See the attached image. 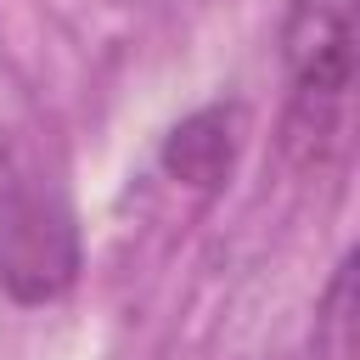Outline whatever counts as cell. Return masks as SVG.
<instances>
[{
    "mask_svg": "<svg viewBox=\"0 0 360 360\" xmlns=\"http://www.w3.org/2000/svg\"><path fill=\"white\" fill-rule=\"evenodd\" d=\"M281 45L298 84V107H338L354 84V0H292Z\"/></svg>",
    "mask_w": 360,
    "mask_h": 360,
    "instance_id": "obj_1",
    "label": "cell"
}]
</instances>
